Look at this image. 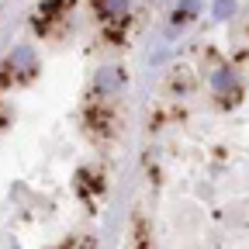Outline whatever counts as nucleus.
I'll use <instances>...</instances> for the list:
<instances>
[{
    "mask_svg": "<svg viewBox=\"0 0 249 249\" xmlns=\"http://www.w3.org/2000/svg\"><path fill=\"white\" fill-rule=\"evenodd\" d=\"M11 70H35V52H31V45H18L11 52Z\"/></svg>",
    "mask_w": 249,
    "mask_h": 249,
    "instance_id": "obj_1",
    "label": "nucleus"
},
{
    "mask_svg": "<svg viewBox=\"0 0 249 249\" xmlns=\"http://www.w3.org/2000/svg\"><path fill=\"white\" fill-rule=\"evenodd\" d=\"M232 11H235V0H214V18L218 21L232 18Z\"/></svg>",
    "mask_w": 249,
    "mask_h": 249,
    "instance_id": "obj_5",
    "label": "nucleus"
},
{
    "mask_svg": "<svg viewBox=\"0 0 249 249\" xmlns=\"http://www.w3.org/2000/svg\"><path fill=\"white\" fill-rule=\"evenodd\" d=\"M232 83H235V73H232V70H218V73L211 76V87H214L218 93H225Z\"/></svg>",
    "mask_w": 249,
    "mask_h": 249,
    "instance_id": "obj_3",
    "label": "nucleus"
},
{
    "mask_svg": "<svg viewBox=\"0 0 249 249\" xmlns=\"http://www.w3.org/2000/svg\"><path fill=\"white\" fill-rule=\"evenodd\" d=\"M121 80H124V76H121V70H114V66H104L93 87H97V90H114V87H121Z\"/></svg>",
    "mask_w": 249,
    "mask_h": 249,
    "instance_id": "obj_2",
    "label": "nucleus"
},
{
    "mask_svg": "<svg viewBox=\"0 0 249 249\" xmlns=\"http://www.w3.org/2000/svg\"><path fill=\"white\" fill-rule=\"evenodd\" d=\"M104 14H111V18L128 14V0H104Z\"/></svg>",
    "mask_w": 249,
    "mask_h": 249,
    "instance_id": "obj_4",
    "label": "nucleus"
}]
</instances>
